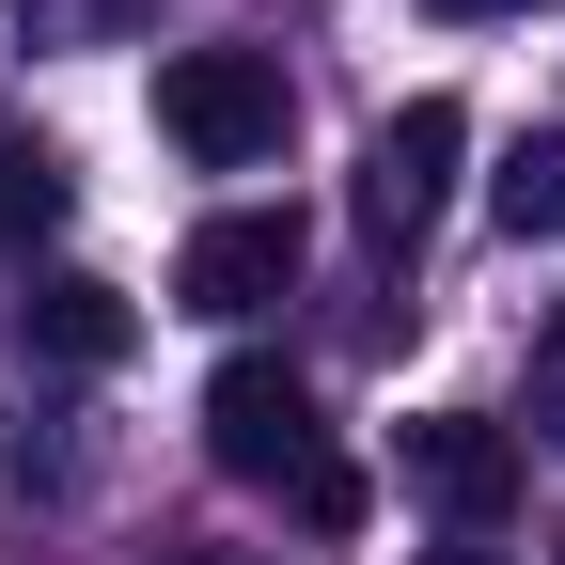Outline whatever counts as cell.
<instances>
[{
    "instance_id": "cell-11",
    "label": "cell",
    "mask_w": 565,
    "mask_h": 565,
    "mask_svg": "<svg viewBox=\"0 0 565 565\" xmlns=\"http://www.w3.org/2000/svg\"><path fill=\"white\" fill-rule=\"evenodd\" d=\"M534 440H565V362L534 345Z\"/></svg>"
},
{
    "instance_id": "cell-6",
    "label": "cell",
    "mask_w": 565,
    "mask_h": 565,
    "mask_svg": "<svg viewBox=\"0 0 565 565\" xmlns=\"http://www.w3.org/2000/svg\"><path fill=\"white\" fill-rule=\"evenodd\" d=\"M126 345H141V315L110 299L95 267H63V282H32V362H63V377H110Z\"/></svg>"
},
{
    "instance_id": "cell-3",
    "label": "cell",
    "mask_w": 565,
    "mask_h": 565,
    "mask_svg": "<svg viewBox=\"0 0 565 565\" xmlns=\"http://www.w3.org/2000/svg\"><path fill=\"white\" fill-rule=\"evenodd\" d=\"M204 456H221L236 487H282L299 456H330V424H315V393L267 362V345H236L221 377H204Z\"/></svg>"
},
{
    "instance_id": "cell-13",
    "label": "cell",
    "mask_w": 565,
    "mask_h": 565,
    "mask_svg": "<svg viewBox=\"0 0 565 565\" xmlns=\"http://www.w3.org/2000/svg\"><path fill=\"white\" fill-rule=\"evenodd\" d=\"M424 565H503V550H487V534H456V550H424Z\"/></svg>"
},
{
    "instance_id": "cell-16",
    "label": "cell",
    "mask_w": 565,
    "mask_h": 565,
    "mask_svg": "<svg viewBox=\"0 0 565 565\" xmlns=\"http://www.w3.org/2000/svg\"><path fill=\"white\" fill-rule=\"evenodd\" d=\"M550 565H565V534H550Z\"/></svg>"
},
{
    "instance_id": "cell-7",
    "label": "cell",
    "mask_w": 565,
    "mask_h": 565,
    "mask_svg": "<svg viewBox=\"0 0 565 565\" xmlns=\"http://www.w3.org/2000/svg\"><path fill=\"white\" fill-rule=\"evenodd\" d=\"M63 204H79V173H63V141H32V126H0V236H47Z\"/></svg>"
},
{
    "instance_id": "cell-4",
    "label": "cell",
    "mask_w": 565,
    "mask_h": 565,
    "mask_svg": "<svg viewBox=\"0 0 565 565\" xmlns=\"http://www.w3.org/2000/svg\"><path fill=\"white\" fill-rule=\"evenodd\" d=\"M282 282H299V204H221V221L173 252V299H189V315H221V330L267 315Z\"/></svg>"
},
{
    "instance_id": "cell-5",
    "label": "cell",
    "mask_w": 565,
    "mask_h": 565,
    "mask_svg": "<svg viewBox=\"0 0 565 565\" xmlns=\"http://www.w3.org/2000/svg\"><path fill=\"white\" fill-rule=\"evenodd\" d=\"M408 487H424L456 534H503V519H519V440H503L487 408H440V424H408Z\"/></svg>"
},
{
    "instance_id": "cell-1",
    "label": "cell",
    "mask_w": 565,
    "mask_h": 565,
    "mask_svg": "<svg viewBox=\"0 0 565 565\" xmlns=\"http://www.w3.org/2000/svg\"><path fill=\"white\" fill-rule=\"evenodd\" d=\"M158 126H173V158H204V173H267L282 126H299V95H282L267 47H173L158 63Z\"/></svg>"
},
{
    "instance_id": "cell-12",
    "label": "cell",
    "mask_w": 565,
    "mask_h": 565,
    "mask_svg": "<svg viewBox=\"0 0 565 565\" xmlns=\"http://www.w3.org/2000/svg\"><path fill=\"white\" fill-rule=\"evenodd\" d=\"M424 17H456V32H487V17H534V0H424Z\"/></svg>"
},
{
    "instance_id": "cell-14",
    "label": "cell",
    "mask_w": 565,
    "mask_h": 565,
    "mask_svg": "<svg viewBox=\"0 0 565 565\" xmlns=\"http://www.w3.org/2000/svg\"><path fill=\"white\" fill-rule=\"evenodd\" d=\"M173 565H252V550H173Z\"/></svg>"
},
{
    "instance_id": "cell-2",
    "label": "cell",
    "mask_w": 565,
    "mask_h": 565,
    "mask_svg": "<svg viewBox=\"0 0 565 565\" xmlns=\"http://www.w3.org/2000/svg\"><path fill=\"white\" fill-rule=\"evenodd\" d=\"M456 158H471V110H456V95H408V110L362 141V236H377V252H424V221L456 204Z\"/></svg>"
},
{
    "instance_id": "cell-10",
    "label": "cell",
    "mask_w": 565,
    "mask_h": 565,
    "mask_svg": "<svg viewBox=\"0 0 565 565\" xmlns=\"http://www.w3.org/2000/svg\"><path fill=\"white\" fill-rule=\"evenodd\" d=\"M282 519H299V534H362V471H345V456H299V471H282Z\"/></svg>"
},
{
    "instance_id": "cell-8",
    "label": "cell",
    "mask_w": 565,
    "mask_h": 565,
    "mask_svg": "<svg viewBox=\"0 0 565 565\" xmlns=\"http://www.w3.org/2000/svg\"><path fill=\"white\" fill-rule=\"evenodd\" d=\"M487 204H503V236H519V252L565 236V126H534L519 158H503V189H487Z\"/></svg>"
},
{
    "instance_id": "cell-9",
    "label": "cell",
    "mask_w": 565,
    "mask_h": 565,
    "mask_svg": "<svg viewBox=\"0 0 565 565\" xmlns=\"http://www.w3.org/2000/svg\"><path fill=\"white\" fill-rule=\"evenodd\" d=\"M0 17H17V47H126L158 0H0Z\"/></svg>"
},
{
    "instance_id": "cell-15",
    "label": "cell",
    "mask_w": 565,
    "mask_h": 565,
    "mask_svg": "<svg viewBox=\"0 0 565 565\" xmlns=\"http://www.w3.org/2000/svg\"><path fill=\"white\" fill-rule=\"evenodd\" d=\"M550 362H565V315H550Z\"/></svg>"
}]
</instances>
